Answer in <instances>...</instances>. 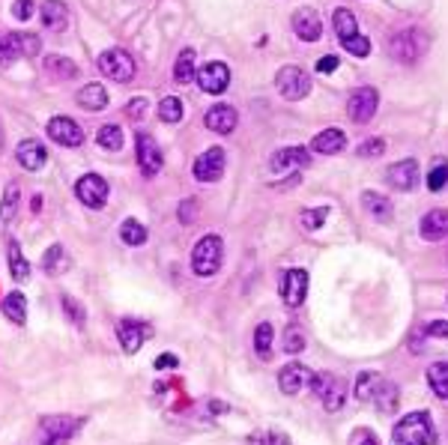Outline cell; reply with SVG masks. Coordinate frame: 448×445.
<instances>
[{"label":"cell","mask_w":448,"mask_h":445,"mask_svg":"<svg viewBox=\"0 0 448 445\" xmlns=\"http://www.w3.org/2000/svg\"><path fill=\"white\" fill-rule=\"evenodd\" d=\"M392 436L398 445H437V424H433L430 412L425 410L407 412L392 427Z\"/></svg>","instance_id":"obj_1"},{"label":"cell","mask_w":448,"mask_h":445,"mask_svg":"<svg viewBox=\"0 0 448 445\" xmlns=\"http://www.w3.org/2000/svg\"><path fill=\"white\" fill-rule=\"evenodd\" d=\"M224 263V239L219 234H207L192 248V272L197 278H212Z\"/></svg>","instance_id":"obj_2"},{"label":"cell","mask_w":448,"mask_h":445,"mask_svg":"<svg viewBox=\"0 0 448 445\" xmlns=\"http://www.w3.org/2000/svg\"><path fill=\"white\" fill-rule=\"evenodd\" d=\"M275 87L281 93V99L287 102H299L311 93V75L302 66H281L275 75Z\"/></svg>","instance_id":"obj_3"},{"label":"cell","mask_w":448,"mask_h":445,"mask_svg":"<svg viewBox=\"0 0 448 445\" xmlns=\"http://www.w3.org/2000/svg\"><path fill=\"white\" fill-rule=\"evenodd\" d=\"M99 69H102V75H108L117 84H129L135 78V60L123 48H108L99 54Z\"/></svg>","instance_id":"obj_4"},{"label":"cell","mask_w":448,"mask_h":445,"mask_svg":"<svg viewBox=\"0 0 448 445\" xmlns=\"http://www.w3.org/2000/svg\"><path fill=\"white\" fill-rule=\"evenodd\" d=\"M224 167H227V155L222 147H209L204 150L195 159V167H192V174L197 182H215V180H222L224 177Z\"/></svg>","instance_id":"obj_5"},{"label":"cell","mask_w":448,"mask_h":445,"mask_svg":"<svg viewBox=\"0 0 448 445\" xmlns=\"http://www.w3.org/2000/svg\"><path fill=\"white\" fill-rule=\"evenodd\" d=\"M278 290H281V299H284L287 308H299L302 302H305V296H308V272L302 266L284 269Z\"/></svg>","instance_id":"obj_6"},{"label":"cell","mask_w":448,"mask_h":445,"mask_svg":"<svg viewBox=\"0 0 448 445\" xmlns=\"http://www.w3.org/2000/svg\"><path fill=\"white\" fill-rule=\"evenodd\" d=\"M377 105H380V93L373 87H359L350 93V102H346V114H350V120L365 126L373 120V114H377Z\"/></svg>","instance_id":"obj_7"},{"label":"cell","mask_w":448,"mask_h":445,"mask_svg":"<svg viewBox=\"0 0 448 445\" xmlns=\"http://www.w3.org/2000/svg\"><path fill=\"white\" fill-rule=\"evenodd\" d=\"M75 194H78V200L84 207L102 209L105 200H108V182H105V177H99V174H84L75 182Z\"/></svg>","instance_id":"obj_8"},{"label":"cell","mask_w":448,"mask_h":445,"mask_svg":"<svg viewBox=\"0 0 448 445\" xmlns=\"http://www.w3.org/2000/svg\"><path fill=\"white\" fill-rule=\"evenodd\" d=\"M135 147H138V165L143 170V177H155L158 170H162V165H165V155H162V150H158L155 138L147 135V132H138Z\"/></svg>","instance_id":"obj_9"},{"label":"cell","mask_w":448,"mask_h":445,"mask_svg":"<svg viewBox=\"0 0 448 445\" xmlns=\"http://www.w3.org/2000/svg\"><path fill=\"white\" fill-rule=\"evenodd\" d=\"M195 81H197V87L204 90V93L219 96V93H224V90L230 87V69H227V63H222V60H212V63H207L204 69L197 72Z\"/></svg>","instance_id":"obj_10"},{"label":"cell","mask_w":448,"mask_h":445,"mask_svg":"<svg viewBox=\"0 0 448 445\" xmlns=\"http://www.w3.org/2000/svg\"><path fill=\"white\" fill-rule=\"evenodd\" d=\"M81 424L84 422L72 419V415H48V419L39 422V430H42V436H45V442H69Z\"/></svg>","instance_id":"obj_11"},{"label":"cell","mask_w":448,"mask_h":445,"mask_svg":"<svg viewBox=\"0 0 448 445\" xmlns=\"http://www.w3.org/2000/svg\"><path fill=\"white\" fill-rule=\"evenodd\" d=\"M153 335V326L150 323H141V320H120L117 323V338H120V347L123 353H138L141 344Z\"/></svg>","instance_id":"obj_12"},{"label":"cell","mask_w":448,"mask_h":445,"mask_svg":"<svg viewBox=\"0 0 448 445\" xmlns=\"http://www.w3.org/2000/svg\"><path fill=\"white\" fill-rule=\"evenodd\" d=\"M415 39H425L422 36V31H398L395 36H392V57L395 60H400V63H415L418 57H422V51H425V45H415Z\"/></svg>","instance_id":"obj_13"},{"label":"cell","mask_w":448,"mask_h":445,"mask_svg":"<svg viewBox=\"0 0 448 445\" xmlns=\"http://www.w3.org/2000/svg\"><path fill=\"white\" fill-rule=\"evenodd\" d=\"M386 180L398 192H413L415 185H418V162L415 159H400L395 165H388Z\"/></svg>","instance_id":"obj_14"},{"label":"cell","mask_w":448,"mask_h":445,"mask_svg":"<svg viewBox=\"0 0 448 445\" xmlns=\"http://www.w3.org/2000/svg\"><path fill=\"white\" fill-rule=\"evenodd\" d=\"M48 138L63 143V147H81L84 143V128L72 117H51L48 120Z\"/></svg>","instance_id":"obj_15"},{"label":"cell","mask_w":448,"mask_h":445,"mask_svg":"<svg viewBox=\"0 0 448 445\" xmlns=\"http://www.w3.org/2000/svg\"><path fill=\"white\" fill-rule=\"evenodd\" d=\"M308 162H311L308 147H281L272 153L269 170L272 174H284V170H293V167H305Z\"/></svg>","instance_id":"obj_16"},{"label":"cell","mask_w":448,"mask_h":445,"mask_svg":"<svg viewBox=\"0 0 448 445\" xmlns=\"http://www.w3.org/2000/svg\"><path fill=\"white\" fill-rule=\"evenodd\" d=\"M293 31H296V36L302 42H317V39H320L323 36V21H320V16H317V9L299 6L293 12Z\"/></svg>","instance_id":"obj_17"},{"label":"cell","mask_w":448,"mask_h":445,"mask_svg":"<svg viewBox=\"0 0 448 445\" xmlns=\"http://www.w3.org/2000/svg\"><path fill=\"white\" fill-rule=\"evenodd\" d=\"M308 380H311V368L302 365V362H293V365H287L278 374V389L293 397V395H299L302 389H305Z\"/></svg>","instance_id":"obj_18"},{"label":"cell","mask_w":448,"mask_h":445,"mask_svg":"<svg viewBox=\"0 0 448 445\" xmlns=\"http://www.w3.org/2000/svg\"><path fill=\"white\" fill-rule=\"evenodd\" d=\"M418 234L425 242H439L448 236V209H430L422 215V224H418Z\"/></svg>","instance_id":"obj_19"},{"label":"cell","mask_w":448,"mask_h":445,"mask_svg":"<svg viewBox=\"0 0 448 445\" xmlns=\"http://www.w3.org/2000/svg\"><path fill=\"white\" fill-rule=\"evenodd\" d=\"M16 159H18V165H21L24 170H39L42 165H45L48 153H45V147H42V141L24 138L18 147H16Z\"/></svg>","instance_id":"obj_20"},{"label":"cell","mask_w":448,"mask_h":445,"mask_svg":"<svg viewBox=\"0 0 448 445\" xmlns=\"http://www.w3.org/2000/svg\"><path fill=\"white\" fill-rule=\"evenodd\" d=\"M236 120H239L236 117V108H230V105H212L207 111V117H204L209 132H219V135H230V132H234Z\"/></svg>","instance_id":"obj_21"},{"label":"cell","mask_w":448,"mask_h":445,"mask_svg":"<svg viewBox=\"0 0 448 445\" xmlns=\"http://www.w3.org/2000/svg\"><path fill=\"white\" fill-rule=\"evenodd\" d=\"M39 16H42V24H45L48 31L63 33L66 24H69V6L63 0H45V4L39 6Z\"/></svg>","instance_id":"obj_22"},{"label":"cell","mask_w":448,"mask_h":445,"mask_svg":"<svg viewBox=\"0 0 448 445\" xmlns=\"http://www.w3.org/2000/svg\"><path fill=\"white\" fill-rule=\"evenodd\" d=\"M371 400L377 404V410H380L383 415H392V412H398V404H400V389H398L392 380H380L377 392H373Z\"/></svg>","instance_id":"obj_23"},{"label":"cell","mask_w":448,"mask_h":445,"mask_svg":"<svg viewBox=\"0 0 448 445\" xmlns=\"http://www.w3.org/2000/svg\"><path fill=\"white\" fill-rule=\"evenodd\" d=\"M344 147H346V135L341 132V128H323V132L311 141V150L323 153V155H335Z\"/></svg>","instance_id":"obj_24"},{"label":"cell","mask_w":448,"mask_h":445,"mask_svg":"<svg viewBox=\"0 0 448 445\" xmlns=\"http://www.w3.org/2000/svg\"><path fill=\"white\" fill-rule=\"evenodd\" d=\"M78 105L84 111H105L108 108V93L105 87L99 81H90V84H84V87L78 90Z\"/></svg>","instance_id":"obj_25"},{"label":"cell","mask_w":448,"mask_h":445,"mask_svg":"<svg viewBox=\"0 0 448 445\" xmlns=\"http://www.w3.org/2000/svg\"><path fill=\"white\" fill-rule=\"evenodd\" d=\"M362 207L371 212V219L373 221H383V224H388L395 219V209H392V204L383 197V194H377V192H362Z\"/></svg>","instance_id":"obj_26"},{"label":"cell","mask_w":448,"mask_h":445,"mask_svg":"<svg viewBox=\"0 0 448 445\" xmlns=\"http://www.w3.org/2000/svg\"><path fill=\"white\" fill-rule=\"evenodd\" d=\"M42 66H45V72L54 78V81H69V78H78V66L69 60V57L63 54H48L45 60H42Z\"/></svg>","instance_id":"obj_27"},{"label":"cell","mask_w":448,"mask_h":445,"mask_svg":"<svg viewBox=\"0 0 448 445\" xmlns=\"http://www.w3.org/2000/svg\"><path fill=\"white\" fill-rule=\"evenodd\" d=\"M332 24H335V33H338L341 42H346L350 36L359 33V21H356V16H353L350 9H344V6H338L335 12H332Z\"/></svg>","instance_id":"obj_28"},{"label":"cell","mask_w":448,"mask_h":445,"mask_svg":"<svg viewBox=\"0 0 448 445\" xmlns=\"http://www.w3.org/2000/svg\"><path fill=\"white\" fill-rule=\"evenodd\" d=\"M0 311H4L16 326H21V323L27 320V302H24V296H21L18 290H12V293L4 296V302H0Z\"/></svg>","instance_id":"obj_29"},{"label":"cell","mask_w":448,"mask_h":445,"mask_svg":"<svg viewBox=\"0 0 448 445\" xmlns=\"http://www.w3.org/2000/svg\"><path fill=\"white\" fill-rule=\"evenodd\" d=\"M380 374H373V370H365V374H359L356 377V385H353V397L359 400V404H371V397L373 392H377V385H380Z\"/></svg>","instance_id":"obj_30"},{"label":"cell","mask_w":448,"mask_h":445,"mask_svg":"<svg viewBox=\"0 0 448 445\" xmlns=\"http://www.w3.org/2000/svg\"><path fill=\"white\" fill-rule=\"evenodd\" d=\"M6 257H9V272H12V278H16V281H27V278H31V263H27V257L21 254V246H18L16 239H9Z\"/></svg>","instance_id":"obj_31"},{"label":"cell","mask_w":448,"mask_h":445,"mask_svg":"<svg viewBox=\"0 0 448 445\" xmlns=\"http://www.w3.org/2000/svg\"><path fill=\"white\" fill-rule=\"evenodd\" d=\"M9 51L16 57H36L39 54V39L33 33H9Z\"/></svg>","instance_id":"obj_32"},{"label":"cell","mask_w":448,"mask_h":445,"mask_svg":"<svg viewBox=\"0 0 448 445\" xmlns=\"http://www.w3.org/2000/svg\"><path fill=\"white\" fill-rule=\"evenodd\" d=\"M197 75L195 72V48H182L177 63H173V81L177 84H192V78Z\"/></svg>","instance_id":"obj_33"},{"label":"cell","mask_w":448,"mask_h":445,"mask_svg":"<svg viewBox=\"0 0 448 445\" xmlns=\"http://www.w3.org/2000/svg\"><path fill=\"white\" fill-rule=\"evenodd\" d=\"M427 383H430V392L448 400V362H437L427 368Z\"/></svg>","instance_id":"obj_34"},{"label":"cell","mask_w":448,"mask_h":445,"mask_svg":"<svg viewBox=\"0 0 448 445\" xmlns=\"http://www.w3.org/2000/svg\"><path fill=\"white\" fill-rule=\"evenodd\" d=\"M320 400H323L326 412H338V410L344 407V400H346V383H344L341 377H332L329 389H326V395H323Z\"/></svg>","instance_id":"obj_35"},{"label":"cell","mask_w":448,"mask_h":445,"mask_svg":"<svg viewBox=\"0 0 448 445\" xmlns=\"http://www.w3.org/2000/svg\"><path fill=\"white\" fill-rule=\"evenodd\" d=\"M147 227H143L138 219H126L123 224H120V239L126 242V246H132V248H138V246H143L147 242Z\"/></svg>","instance_id":"obj_36"},{"label":"cell","mask_w":448,"mask_h":445,"mask_svg":"<svg viewBox=\"0 0 448 445\" xmlns=\"http://www.w3.org/2000/svg\"><path fill=\"white\" fill-rule=\"evenodd\" d=\"M96 143L102 150H111V153H117L123 147V128L117 123H105L102 128L96 132Z\"/></svg>","instance_id":"obj_37"},{"label":"cell","mask_w":448,"mask_h":445,"mask_svg":"<svg viewBox=\"0 0 448 445\" xmlns=\"http://www.w3.org/2000/svg\"><path fill=\"white\" fill-rule=\"evenodd\" d=\"M18 200H21L18 185H16V182L6 185V194H4V200H0V224H9L12 219H16V212H18Z\"/></svg>","instance_id":"obj_38"},{"label":"cell","mask_w":448,"mask_h":445,"mask_svg":"<svg viewBox=\"0 0 448 445\" xmlns=\"http://www.w3.org/2000/svg\"><path fill=\"white\" fill-rule=\"evenodd\" d=\"M66 266H69V260H66L63 246H51L45 254H42V269H45L48 275H60Z\"/></svg>","instance_id":"obj_39"},{"label":"cell","mask_w":448,"mask_h":445,"mask_svg":"<svg viewBox=\"0 0 448 445\" xmlns=\"http://www.w3.org/2000/svg\"><path fill=\"white\" fill-rule=\"evenodd\" d=\"M254 353L260 358H272V326L269 323L254 326Z\"/></svg>","instance_id":"obj_40"},{"label":"cell","mask_w":448,"mask_h":445,"mask_svg":"<svg viewBox=\"0 0 448 445\" xmlns=\"http://www.w3.org/2000/svg\"><path fill=\"white\" fill-rule=\"evenodd\" d=\"M158 120L162 123H180L182 120V102L180 99H173V96L162 99V102H158Z\"/></svg>","instance_id":"obj_41"},{"label":"cell","mask_w":448,"mask_h":445,"mask_svg":"<svg viewBox=\"0 0 448 445\" xmlns=\"http://www.w3.org/2000/svg\"><path fill=\"white\" fill-rule=\"evenodd\" d=\"M329 219V207H317V209H305L299 215V221H302V227L305 231H320L323 227V221Z\"/></svg>","instance_id":"obj_42"},{"label":"cell","mask_w":448,"mask_h":445,"mask_svg":"<svg viewBox=\"0 0 448 445\" xmlns=\"http://www.w3.org/2000/svg\"><path fill=\"white\" fill-rule=\"evenodd\" d=\"M305 350V332H302L299 326H290L284 332V353H290V356H296V353H302Z\"/></svg>","instance_id":"obj_43"},{"label":"cell","mask_w":448,"mask_h":445,"mask_svg":"<svg viewBox=\"0 0 448 445\" xmlns=\"http://www.w3.org/2000/svg\"><path fill=\"white\" fill-rule=\"evenodd\" d=\"M60 305H63V314H66V320H72L75 326H84L87 314H84V308H81V302H78V299H72V296H63V299H60Z\"/></svg>","instance_id":"obj_44"},{"label":"cell","mask_w":448,"mask_h":445,"mask_svg":"<svg viewBox=\"0 0 448 445\" xmlns=\"http://www.w3.org/2000/svg\"><path fill=\"white\" fill-rule=\"evenodd\" d=\"M344 48L350 51L353 57H359V60H362V57H368L371 54V39L368 36H362V33H356V36H350L344 42Z\"/></svg>","instance_id":"obj_45"},{"label":"cell","mask_w":448,"mask_h":445,"mask_svg":"<svg viewBox=\"0 0 448 445\" xmlns=\"http://www.w3.org/2000/svg\"><path fill=\"white\" fill-rule=\"evenodd\" d=\"M445 182H448V165H445V162L439 159L437 165H433L430 177H427V189H430V192H439Z\"/></svg>","instance_id":"obj_46"},{"label":"cell","mask_w":448,"mask_h":445,"mask_svg":"<svg viewBox=\"0 0 448 445\" xmlns=\"http://www.w3.org/2000/svg\"><path fill=\"white\" fill-rule=\"evenodd\" d=\"M147 111H150L147 99L135 96V99H129V105H126V117H129V120H143V117H147Z\"/></svg>","instance_id":"obj_47"},{"label":"cell","mask_w":448,"mask_h":445,"mask_svg":"<svg viewBox=\"0 0 448 445\" xmlns=\"http://www.w3.org/2000/svg\"><path fill=\"white\" fill-rule=\"evenodd\" d=\"M386 150V141L383 138H368V141H362L359 143V155H362V159H373V155H380Z\"/></svg>","instance_id":"obj_48"},{"label":"cell","mask_w":448,"mask_h":445,"mask_svg":"<svg viewBox=\"0 0 448 445\" xmlns=\"http://www.w3.org/2000/svg\"><path fill=\"white\" fill-rule=\"evenodd\" d=\"M248 442L251 445H290L287 436H281V434H251Z\"/></svg>","instance_id":"obj_49"},{"label":"cell","mask_w":448,"mask_h":445,"mask_svg":"<svg viewBox=\"0 0 448 445\" xmlns=\"http://www.w3.org/2000/svg\"><path fill=\"white\" fill-rule=\"evenodd\" d=\"M329 383H332V374H311V380H308V385H311V392H314L317 397H323V395H326V389H329Z\"/></svg>","instance_id":"obj_50"},{"label":"cell","mask_w":448,"mask_h":445,"mask_svg":"<svg viewBox=\"0 0 448 445\" xmlns=\"http://www.w3.org/2000/svg\"><path fill=\"white\" fill-rule=\"evenodd\" d=\"M12 16L18 21H27L33 16V0H12Z\"/></svg>","instance_id":"obj_51"},{"label":"cell","mask_w":448,"mask_h":445,"mask_svg":"<svg viewBox=\"0 0 448 445\" xmlns=\"http://www.w3.org/2000/svg\"><path fill=\"white\" fill-rule=\"evenodd\" d=\"M425 332L433 335V338H448V320H430L425 326Z\"/></svg>","instance_id":"obj_52"},{"label":"cell","mask_w":448,"mask_h":445,"mask_svg":"<svg viewBox=\"0 0 448 445\" xmlns=\"http://www.w3.org/2000/svg\"><path fill=\"white\" fill-rule=\"evenodd\" d=\"M197 215V207H195V197L192 200H182L180 204V221L182 224H192V219Z\"/></svg>","instance_id":"obj_53"},{"label":"cell","mask_w":448,"mask_h":445,"mask_svg":"<svg viewBox=\"0 0 448 445\" xmlns=\"http://www.w3.org/2000/svg\"><path fill=\"white\" fill-rule=\"evenodd\" d=\"M353 442L356 445H380L377 436H373V430H368V427H359L356 434H353Z\"/></svg>","instance_id":"obj_54"},{"label":"cell","mask_w":448,"mask_h":445,"mask_svg":"<svg viewBox=\"0 0 448 445\" xmlns=\"http://www.w3.org/2000/svg\"><path fill=\"white\" fill-rule=\"evenodd\" d=\"M338 66H341V60H338L335 54H326L323 60H317V72H323V75H329V72H335Z\"/></svg>","instance_id":"obj_55"},{"label":"cell","mask_w":448,"mask_h":445,"mask_svg":"<svg viewBox=\"0 0 448 445\" xmlns=\"http://www.w3.org/2000/svg\"><path fill=\"white\" fill-rule=\"evenodd\" d=\"M180 365V358L173 356V353H162L155 358V370H170V368H177Z\"/></svg>","instance_id":"obj_56"},{"label":"cell","mask_w":448,"mask_h":445,"mask_svg":"<svg viewBox=\"0 0 448 445\" xmlns=\"http://www.w3.org/2000/svg\"><path fill=\"white\" fill-rule=\"evenodd\" d=\"M16 60V54L9 51V42H6V36H0V63H12Z\"/></svg>","instance_id":"obj_57"},{"label":"cell","mask_w":448,"mask_h":445,"mask_svg":"<svg viewBox=\"0 0 448 445\" xmlns=\"http://www.w3.org/2000/svg\"><path fill=\"white\" fill-rule=\"evenodd\" d=\"M209 410H212V412H224L227 407H224V404H219V400H209Z\"/></svg>","instance_id":"obj_58"},{"label":"cell","mask_w":448,"mask_h":445,"mask_svg":"<svg viewBox=\"0 0 448 445\" xmlns=\"http://www.w3.org/2000/svg\"><path fill=\"white\" fill-rule=\"evenodd\" d=\"M31 209H33V212H39V209H42V197H39V194L33 197V204H31Z\"/></svg>","instance_id":"obj_59"}]
</instances>
